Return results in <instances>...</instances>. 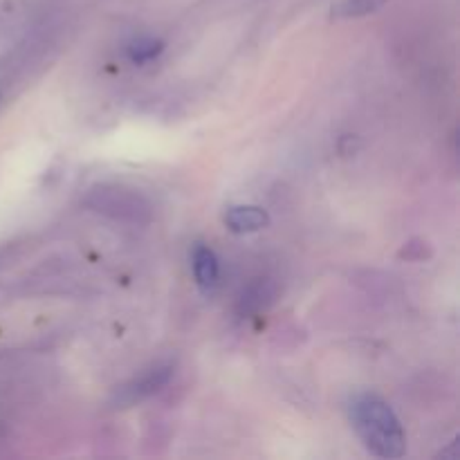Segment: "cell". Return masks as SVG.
I'll list each match as a JSON object with an SVG mask.
<instances>
[{"mask_svg": "<svg viewBox=\"0 0 460 460\" xmlns=\"http://www.w3.org/2000/svg\"><path fill=\"white\" fill-rule=\"evenodd\" d=\"M265 288H268V283H256V286H252L250 290L243 295L241 299V313H252V310H261L265 305V296H268V292H265Z\"/></svg>", "mask_w": 460, "mask_h": 460, "instance_id": "ba28073f", "label": "cell"}, {"mask_svg": "<svg viewBox=\"0 0 460 460\" xmlns=\"http://www.w3.org/2000/svg\"><path fill=\"white\" fill-rule=\"evenodd\" d=\"M386 4V0H341L340 4L332 7V16L335 18H359L368 16V13H376L377 9H382Z\"/></svg>", "mask_w": 460, "mask_h": 460, "instance_id": "8992f818", "label": "cell"}, {"mask_svg": "<svg viewBox=\"0 0 460 460\" xmlns=\"http://www.w3.org/2000/svg\"><path fill=\"white\" fill-rule=\"evenodd\" d=\"M225 225L232 229L234 234H254L261 232L270 225L268 211L261 207H232L225 214Z\"/></svg>", "mask_w": 460, "mask_h": 460, "instance_id": "277c9868", "label": "cell"}, {"mask_svg": "<svg viewBox=\"0 0 460 460\" xmlns=\"http://www.w3.org/2000/svg\"><path fill=\"white\" fill-rule=\"evenodd\" d=\"M193 261V277H196V283L205 292H211L216 286H218L220 279V268L218 259H216L214 252L207 245H196L191 254Z\"/></svg>", "mask_w": 460, "mask_h": 460, "instance_id": "5b68a950", "label": "cell"}, {"mask_svg": "<svg viewBox=\"0 0 460 460\" xmlns=\"http://www.w3.org/2000/svg\"><path fill=\"white\" fill-rule=\"evenodd\" d=\"M162 49H164L162 40L151 39V36H144V39L133 40V43L128 45V57L133 58L135 63H146L151 61V58H155Z\"/></svg>", "mask_w": 460, "mask_h": 460, "instance_id": "52a82bcc", "label": "cell"}, {"mask_svg": "<svg viewBox=\"0 0 460 460\" xmlns=\"http://www.w3.org/2000/svg\"><path fill=\"white\" fill-rule=\"evenodd\" d=\"M85 205L93 207L94 211L112 216V218L135 220V223H144L151 218V205L142 196L124 187L93 189L85 198Z\"/></svg>", "mask_w": 460, "mask_h": 460, "instance_id": "7a4b0ae2", "label": "cell"}, {"mask_svg": "<svg viewBox=\"0 0 460 460\" xmlns=\"http://www.w3.org/2000/svg\"><path fill=\"white\" fill-rule=\"evenodd\" d=\"M350 422L371 454L400 458L407 452V436L394 409L376 394H358L350 400Z\"/></svg>", "mask_w": 460, "mask_h": 460, "instance_id": "6da1fadb", "label": "cell"}, {"mask_svg": "<svg viewBox=\"0 0 460 460\" xmlns=\"http://www.w3.org/2000/svg\"><path fill=\"white\" fill-rule=\"evenodd\" d=\"M171 377V367H157L153 368L148 376H144L142 380H135L133 385L124 386V389L117 394V400H119V404H133L135 400H142L146 398V395L155 394L160 386H164L166 382H169Z\"/></svg>", "mask_w": 460, "mask_h": 460, "instance_id": "3957f363", "label": "cell"}]
</instances>
